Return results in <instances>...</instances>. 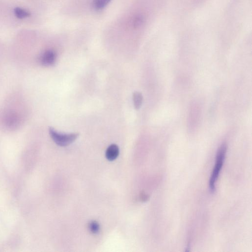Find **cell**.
<instances>
[{"label":"cell","mask_w":252,"mask_h":252,"mask_svg":"<svg viewBox=\"0 0 252 252\" xmlns=\"http://www.w3.org/2000/svg\"><path fill=\"white\" fill-rule=\"evenodd\" d=\"M227 151V145L223 144L216 154V163L214 170L209 180V187L212 192L216 191V183L223 167Z\"/></svg>","instance_id":"6da1fadb"},{"label":"cell","mask_w":252,"mask_h":252,"mask_svg":"<svg viewBox=\"0 0 252 252\" xmlns=\"http://www.w3.org/2000/svg\"><path fill=\"white\" fill-rule=\"evenodd\" d=\"M49 133L55 143L60 146H67L73 143L78 137L76 133L62 134L57 132L54 128L49 129Z\"/></svg>","instance_id":"7a4b0ae2"},{"label":"cell","mask_w":252,"mask_h":252,"mask_svg":"<svg viewBox=\"0 0 252 252\" xmlns=\"http://www.w3.org/2000/svg\"><path fill=\"white\" fill-rule=\"evenodd\" d=\"M57 55L56 53L51 50H47L41 55L40 61L42 65L50 66L54 65L56 62Z\"/></svg>","instance_id":"3957f363"},{"label":"cell","mask_w":252,"mask_h":252,"mask_svg":"<svg viewBox=\"0 0 252 252\" xmlns=\"http://www.w3.org/2000/svg\"><path fill=\"white\" fill-rule=\"evenodd\" d=\"M5 122L8 127L15 128L18 125L19 118L15 114L10 113L6 115Z\"/></svg>","instance_id":"277c9868"},{"label":"cell","mask_w":252,"mask_h":252,"mask_svg":"<svg viewBox=\"0 0 252 252\" xmlns=\"http://www.w3.org/2000/svg\"><path fill=\"white\" fill-rule=\"evenodd\" d=\"M119 154V149L116 144L110 145L107 150L106 156L107 159L110 161H114L118 156Z\"/></svg>","instance_id":"5b68a950"},{"label":"cell","mask_w":252,"mask_h":252,"mask_svg":"<svg viewBox=\"0 0 252 252\" xmlns=\"http://www.w3.org/2000/svg\"><path fill=\"white\" fill-rule=\"evenodd\" d=\"M111 1V0H93V7L96 11H102L104 9Z\"/></svg>","instance_id":"8992f818"},{"label":"cell","mask_w":252,"mask_h":252,"mask_svg":"<svg viewBox=\"0 0 252 252\" xmlns=\"http://www.w3.org/2000/svg\"><path fill=\"white\" fill-rule=\"evenodd\" d=\"M15 16L18 19H23L31 16L30 12L21 8L17 7L14 10Z\"/></svg>","instance_id":"52a82bcc"},{"label":"cell","mask_w":252,"mask_h":252,"mask_svg":"<svg viewBox=\"0 0 252 252\" xmlns=\"http://www.w3.org/2000/svg\"><path fill=\"white\" fill-rule=\"evenodd\" d=\"M133 100L135 108L139 109L143 102V96L142 93L139 92H135L133 95Z\"/></svg>","instance_id":"ba28073f"},{"label":"cell","mask_w":252,"mask_h":252,"mask_svg":"<svg viewBox=\"0 0 252 252\" xmlns=\"http://www.w3.org/2000/svg\"><path fill=\"white\" fill-rule=\"evenodd\" d=\"M144 18L143 16L139 15L135 17L134 19V27L135 28L141 27L144 24Z\"/></svg>","instance_id":"9c48e42d"},{"label":"cell","mask_w":252,"mask_h":252,"mask_svg":"<svg viewBox=\"0 0 252 252\" xmlns=\"http://www.w3.org/2000/svg\"><path fill=\"white\" fill-rule=\"evenodd\" d=\"M90 231L94 234L98 233L100 230V226L97 221H92L89 225Z\"/></svg>","instance_id":"30bf717a"},{"label":"cell","mask_w":252,"mask_h":252,"mask_svg":"<svg viewBox=\"0 0 252 252\" xmlns=\"http://www.w3.org/2000/svg\"><path fill=\"white\" fill-rule=\"evenodd\" d=\"M140 198L142 201H146L149 198V196L144 193H142L140 195Z\"/></svg>","instance_id":"8fae6325"}]
</instances>
